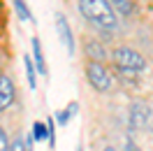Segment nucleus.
<instances>
[{
	"label": "nucleus",
	"mask_w": 153,
	"mask_h": 151,
	"mask_svg": "<svg viewBox=\"0 0 153 151\" xmlns=\"http://www.w3.org/2000/svg\"><path fill=\"white\" fill-rule=\"evenodd\" d=\"M79 10L88 23L97 26L100 30H116L118 19L107 0H79Z\"/></svg>",
	"instance_id": "f257e3e1"
},
{
	"label": "nucleus",
	"mask_w": 153,
	"mask_h": 151,
	"mask_svg": "<svg viewBox=\"0 0 153 151\" xmlns=\"http://www.w3.org/2000/svg\"><path fill=\"white\" fill-rule=\"evenodd\" d=\"M111 61H114V65L118 70H123V72H142L144 67H146V61L139 51H134L130 47H118L114 49V54H111Z\"/></svg>",
	"instance_id": "f03ea898"
},
{
	"label": "nucleus",
	"mask_w": 153,
	"mask_h": 151,
	"mask_svg": "<svg viewBox=\"0 0 153 151\" xmlns=\"http://www.w3.org/2000/svg\"><path fill=\"white\" fill-rule=\"evenodd\" d=\"M86 77H88V84L93 86L95 91L100 93H105L109 91V86H111V75H109V70H107L102 63H86Z\"/></svg>",
	"instance_id": "7ed1b4c3"
},
{
	"label": "nucleus",
	"mask_w": 153,
	"mask_h": 151,
	"mask_svg": "<svg viewBox=\"0 0 153 151\" xmlns=\"http://www.w3.org/2000/svg\"><path fill=\"white\" fill-rule=\"evenodd\" d=\"M153 119V109L146 102L137 100L130 105V130H144L149 128V123Z\"/></svg>",
	"instance_id": "20e7f679"
},
{
	"label": "nucleus",
	"mask_w": 153,
	"mask_h": 151,
	"mask_svg": "<svg viewBox=\"0 0 153 151\" xmlns=\"http://www.w3.org/2000/svg\"><path fill=\"white\" fill-rule=\"evenodd\" d=\"M56 30H58V40L67 49V56H74V35H72V28L67 23L65 14H56Z\"/></svg>",
	"instance_id": "39448f33"
},
{
	"label": "nucleus",
	"mask_w": 153,
	"mask_h": 151,
	"mask_svg": "<svg viewBox=\"0 0 153 151\" xmlns=\"http://www.w3.org/2000/svg\"><path fill=\"white\" fill-rule=\"evenodd\" d=\"M14 81H12L7 75H0V112H5L12 102H14Z\"/></svg>",
	"instance_id": "423d86ee"
},
{
	"label": "nucleus",
	"mask_w": 153,
	"mask_h": 151,
	"mask_svg": "<svg viewBox=\"0 0 153 151\" xmlns=\"http://www.w3.org/2000/svg\"><path fill=\"white\" fill-rule=\"evenodd\" d=\"M84 51H86V56L91 58V63H102V61L107 58L105 47H102L97 40H93V37H86V42H84Z\"/></svg>",
	"instance_id": "0eeeda50"
},
{
	"label": "nucleus",
	"mask_w": 153,
	"mask_h": 151,
	"mask_svg": "<svg viewBox=\"0 0 153 151\" xmlns=\"http://www.w3.org/2000/svg\"><path fill=\"white\" fill-rule=\"evenodd\" d=\"M30 44H33V61H35V67L39 70V75L44 77L47 75V63H44V54H42V44H39L37 37L30 40Z\"/></svg>",
	"instance_id": "6e6552de"
},
{
	"label": "nucleus",
	"mask_w": 153,
	"mask_h": 151,
	"mask_svg": "<svg viewBox=\"0 0 153 151\" xmlns=\"http://www.w3.org/2000/svg\"><path fill=\"white\" fill-rule=\"evenodd\" d=\"M107 2H109V7L114 10V14L118 12V14H123V16H130L134 12L132 0H107Z\"/></svg>",
	"instance_id": "1a4fd4ad"
},
{
	"label": "nucleus",
	"mask_w": 153,
	"mask_h": 151,
	"mask_svg": "<svg viewBox=\"0 0 153 151\" xmlns=\"http://www.w3.org/2000/svg\"><path fill=\"white\" fill-rule=\"evenodd\" d=\"M74 112H79V105H76V102H70L65 109H60V112L56 114L58 126H67V123H70V119L74 116Z\"/></svg>",
	"instance_id": "9d476101"
},
{
	"label": "nucleus",
	"mask_w": 153,
	"mask_h": 151,
	"mask_svg": "<svg viewBox=\"0 0 153 151\" xmlns=\"http://www.w3.org/2000/svg\"><path fill=\"white\" fill-rule=\"evenodd\" d=\"M14 2V10H16V16L21 21H33V14H30L28 5H26V0H12Z\"/></svg>",
	"instance_id": "9b49d317"
},
{
	"label": "nucleus",
	"mask_w": 153,
	"mask_h": 151,
	"mask_svg": "<svg viewBox=\"0 0 153 151\" xmlns=\"http://www.w3.org/2000/svg\"><path fill=\"white\" fill-rule=\"evenodd\" d=\"M33 140H37V142H44V140H49L47 123H42V121H35V123H33Z\"/></svg>",
	"instance_id": "f8f14e48"
},
{
	"label": "nucleus",
	"mask_w": 153,
	"mask_h": 151,
	"mask_svg": "<svg viewBox=\"0 0 153 151\" xmlns=\"http://www.w3.org/2000/svg\"><path fill=\"white\" fill-rule=\"evenodd\" d=\"M23 65H26V77H28V86L30 88H35V65H33V61H30V56H23Z\"/></svg>",
	"instance_id": "ddd939ff"
},
{
	"label": "nucleus",
	"mask_w": 153,
	"mask_h": 151,
	"mask_svg": "<svg viewBox=\"0 0 153 151\" xmlns=\"http://www.w3.org/2000/svg\"><path fill=\"white\" fill-rule=\"evenodd\" d=\"M10 151H28L26 149V142H23V135H16V137L10 142Z\"/></svg>",
	"instance_id": "4468645a"
},
{
	"label": "nucleus",
	"mask_w": 153,
	"mask_h": 151,
	"mask_svg": "<svg viewBox=\"0 0 153 151\" xmlns=\"http://www.w3.org/2000/svg\"><path fill=\"white\" fill-rule=\"evenodd\" d=\"M0 151H10V137H7L2 126H0Z\"/></svg>",
	"instance_id": "2eb2a0df"
},
{
	"label": "nucleus",
	"mask_w": 153,
	"mask_h": 151,
	"mask_svg": "<svg viewBox=\"0 0 153 151\" xmlns=\"http://www.w3.org/2000/svg\"><path fill=\"white\" fill-rule=\"evenodd\" d=\"M125 151H142V149H139L132 140H125Z\"/></svg>",
	"instance_id": "dca6fc26"
},
{
	"label": "nucleus",
	"mask_w": 153,
	"mask_h": 151,
	"mask_svg": "<svg viewBox=\"0 0 153 151\" xmlns=\"http://www.w3.org/2000/svg\"><path fill=\"white\" fill-rule=\"evenodd\" d=\"M102 151H116V149H114V147H105Z\"/></svg>",
	"instance_id": "f3484780"
},
{
	"label": "nucleus",
	"mask_w": 153,
	"mask_h": 151,
	"mask_svg": "<svg viewBox=\"0 0 153 151\" xmlns=\"http://www.w3.org/2000/svg\"><path fill=\"white\" fill-rule=\"evenodd\" d=\"M76 151H84V149H81V147H79V149H76Z\"/></svg>",
	"instance_id": "a211bd4d"
}]
</instances>
